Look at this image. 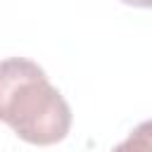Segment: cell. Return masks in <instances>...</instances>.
Returning <instances> with one entry per match:
<instances>
[{"label":"cell","mask_w":152,"mask_h":152,"mask_svg":"<svg viewBox=\"0 0 152 152\" xmlns=\"http://www.w3.org/2000/svg\"><path fill=\"white\" fill-rule=\"evenodd\" d=\"M0 121L24 142L45 147L66 138L71 107L43 66L26 57H7L0 62Z\"/></svg>","instance_id":"obj_1"},{"label":"cell","mask_w":152,"mask_h":152,"mask_svg":"<svg viewBox=\"0 0 152 152\" xmlns=\"http://www.w3.org/2000/svg\"><path fill=\"white\" fill-rule=\"evenodd\" d=\"M124 5H133V7H152V0H121Z\"/></svg>","instance_id":"obj_3"},{"label":"cell","mask_w":152,"mask_h":152,"mask_svg":"<svg viewBox=\"0 0 152 152\" xmlns=\"http://www.w3.org/2000/svg\"><path fill=\"white\" fill-rule=\"evenodd\" d=\"M112 152H152V119L138 124L124 142H119Z\"/></svg>","instance_id":"obj_2"}]
</instances>
